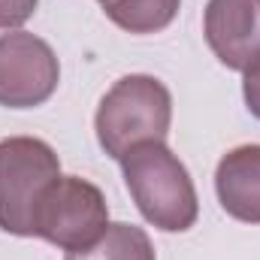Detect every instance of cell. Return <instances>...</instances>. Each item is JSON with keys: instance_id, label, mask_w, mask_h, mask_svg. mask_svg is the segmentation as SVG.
<instances>
[{"instance_id": "6da1fadb", "label": "cell", "mask_w": 260, "mask_h": 260, "mask_svg": "<svg viewBox=\"0 0 260 260\" xmlns=\"http://www.w3.org/2000/svg\"><path fill=\"white\" fill-rule=\"evenodd\" d=\"M118 164L136 209L151 227L164 233H185L197 224V188L188 167L167 148V142H142Z\"/></svg>"}, {"instance_id": "7a4b0ae2", "label": "cell", "mask_w": 260, "mask_h": 260, "mask_svg": "<svg viewBox=\"0 0 260 260\" xmlns=\"http://www.w3.org/2000/svg\"><path fill=\"white\" fill-rule=\"evenodd\" d=\"M173 124V94L170 88L145 73H130L118 79L100 100L94 130L100 148L121 160L130 148L142 142H164Z\"/></svg>"}, {"instance_id": "3957f363", "label": "cell", "mask_w": 260, "mask_h": 260, "mask_svg": "<svg viewBox=\"0 0 260 260\" xmlns=\"http://www.w3.org/2000/svg\"><path fill=\"white\" fill-rule=\"evenodd\" d=\"M58 179L61 160L46 139H0V230L12 236H34L37 212Z\"/></svg>"}, {"instance_id": "277c9868", "label": "cell", "mask_w": 260, "mask_h": 260, "mask_svg": "<svg viewBox=\"0 0 260 260\" xmlns=\"http://www.w3.org/2000/svg\"><path fill=\"white\" fill-rule=\"evenodd\" d=\"M109 227V206L103 191L82 179L61 176L43 200L34 224V236L58 245L67 257L85 254L100 242Z\"/></svg>"}, {"instance_id": "5b68a950", "label": "cell", "mask_w": 260, "mask_h": 260, "mask_svg": "<svg viewBox=\"0 0 260 260\" xmlns=\"http://www.w3.org/2000/svg\"><path fill=\"white\" fill-rule=\"evenodd\" d=\"M61 82V64L52 46L27 30L0 37V106L34 109L43 106Z\"/></svg>"}, {"instance_id": "8992f818", "label": "cell", "mask_w": 260, "mask_h": 260, "mask_svg": "<svg viewBox=\"0 0 260 260\" xmlns=\"http://www.w3.org/2000/svg\"><path fill=\"white\" fill-rule=\"evenodd\" d=\"M203 34L212 55L227 70H260V0H209Z\"/></svg>"}, {"instance_id": "52a82bcc", "label": "cell", "mask_w": 260, "mask_h": 260, "mask_svg": "<svg viewBox=\"0 0 260 260\" xmlns=\"http://www.w3.org/2000/svg\"><path fill=\"white\" fill-rule=\"evenodd\" d=\"M215 191L230 218L260 224V145H236L218 160Z\"/></svg>"}, {"instance_id": "ba28073f", "label": "cell", "mask_w": 260, "mask_h": 260, "mask_svg": "<svg viewBox=\"0 0 260 260\" xmlns=\"http://www.w3.org/2000/svg\"><path fill=\"white\" fill-rule=\"evenodd\" d=\"M182 0H103V12L127 34H160L179 15Z\"/></svg>"}, {"instance_id": "9c48e42d", "label": "cell", "mask_w": 260, "mask_h": 260, "mask_svg": "<svg viewBox=\"0 0 260 260\" xmlns=\"http://www.w3.org/2000/svg\"><path fill=\"white\" fill-rule=\"evenodd\" d=\"M73 257L79 260H157L148 233L142 227L124 224V221L109 224L94 248H88L85 254H73Z\"/></svg>"}, {"instance_id": "30bf717a", "label": "cell", "mask_w": 260, "mask_h": 260, "mask_svg": "<svg viewBox=\"0 0 260 260\" xmlns=\"http://www.w3.org/2000/svg\"><path fill=\"white\" fill-rule=\"evenodd\" d=\"M37 3L40 0H0V27L3 30L21 27L37 12Z\"/></svg>"}, {"instance_id": "8fae6325", "label": "cell", "mask_w": 260, "mask_h": 260, "mask_svg": "<svg viewBox=\"0 0 260 260\" xmlns=\"http://www.w3.org/2000/svg\"><path fill=\"white\" fill-rule=\"evenodd\" d=\"M242 97H245V106L248 112L260 118V70L254 73H245V82H242Z\"/></svg>"}, {"instance_id": "7c38bea8", "label": "cell", "mask_w": 260, "mask_h": 260, "mask_svg": "<svg viewBox=\"0 0 260 260\" xmlns=\"http://www.w3.org/2000/svg\"><path fill=\"white\" fill-rule=\"evenodd\" d=\"M67 260H79V257H67Z\"/></svg>"}, {"instance_id": "4fadbf2b", "label": "cell", "mask_w": 260, "mask_h": 260, "mask_svg": "<svg viewBox=\"0 0 260 260\" xmlns=\"http://www.w3.org/2000/svg\"><path fill=\"white\" fill-rule=\"evenodd\" d=\"M100 3H103V0H100Z\"/></svg>"}]
</instances>
